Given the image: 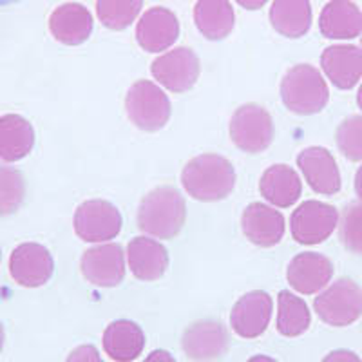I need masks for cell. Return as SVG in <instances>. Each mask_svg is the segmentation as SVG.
I'll return each instance as SVG.
<instances>
[{
    "mask_svg": "<svg viewBox=\"0 0 362 362\" xmlns=\"http://www.w3.org/2000/svg\"><path fill=\"white\" fill-rule=\"evenodd\" d=\"M187 205L174 187H156L141 199L138 209V226L147 235L173 239L185 225Z\"/></svg>",
    "mask_w": 362,
    "mask_h": 362,
    "instance_id": "obj_1",
    "label": "cell"
},
{
    "mask_svg": "<svg viewBox=\"0 0 362 362\" xmlns=\"http://www.w3.org/2000/svg\"><path fill=\"white\" fill-rule=\"evenodd\" d=\"M181 183L198 202H219L230 196L235 187V170L219 154H202L185 165Z\"/></svg>",
    "mask_w": 362,
    "mask_h": 362,
    "instance_id": "obj_2",
    "label": "cell"
},
{
    "mask_svg": "<svg viewBox=\"0 0 362 362\" xmlns=\"http://www.w3.org/2000/svg\"><path fill=\"white\" fill-rule=\"evenodd\" d=\"M281 98L286 109L296 115L310 116L326 107L329 90L319 69L299 64L286 71L281 82Z\"/></svg>",
    "mask_w": 362,
    "mask_h": 362,
    "instance_id": "obj_3",
    "label": "cell"
},
{
    "mask_svg": "<svg viewBox=\"0 0 362 362\" xmlns=\"http://www.w3.org/2000/svg\"><path fill=\"white\" fill-rule=\"evenodd\" d=\"M129 119L141 131L154 132L167 125L170 118V100L154 82L140 80L132 83L125 96Z\"/></svg>",
    "mask_w": 362,
    "mask_h": 362,
    "instance_id": "obj_4",
    "label": "cell"
},
{
    "mask_svg": "<svg viewBox=\"0 0 362 362\" xmlns=\"http://www.w3.org/2000/svg\"><path fill=\"white\" fill-rule=\"evenodd\" d=\"M313 308L326 325L350 326L362 315V288L355 281L342 277L315 297Z\"/></svg>",
    "mask_w": 362,
    "mask_h": 362,
    "instance_id": "obj_5",
    "label": "cell"
},
{
    "mask_svg": "<svg viewBox=\"0 0 362 362\" xmlns=\"http://www.w3.org/2000/svg\"><path fill=\"white\" fill-rule=\"evenodd\" d=\"M274 119L270 112L257 103H245L232 115L230 138L243 153L257 154L274 141Z\"/></svg>",
    "mask_w": 362,
    "mask_h": 362,
    "instance_id": "obj_6",
    "label": "cell"
},
{
    "mask_svg": "<svg viewBox=\"0 0 362 362\" xmlns=\"http://www.w3.org/2000/svg\"><path fill=\"white\" fill-rule=\"evenodd\" d=\"M74 232L86 243H105L122 230V214L105 199H89L74 212Z\"/></svg>",
    "mask_w": 362,
    "mask_h": 362,
    "instance_id": "obj_7",
    "label": "cell"
},
{
    "mask_svg": "<svg viewBox=\"0 0 362 362\" xmlns=\"http://www.w3.org/2000/svg\"><path fill=\"white\" fill-rule=\"evenodd\" d=\"M339 225L335 206L322 202H305L292 214V235L300 245H319L334 234Z\"/></svg>",
    "mask_w": 362,
    "mask_h": 362,
    "instance_id": "obj_8",
    "label": "cell"
},
{
    "mask_svg": "<svg viewBox=\"0 0 362 362\" xmlns=\"http://www.w3.org/2000/svg\"><path fill=\"white\" fill-rule=\"evenodd\" d=\"M153 76L173 93H187L199 78V58L189 47H176L153 62Z\"/></svg>",
    "mask_w": 362,
    "mask_h": 362,
    "instance_id": "obj_9",
    "label": "cell"
},
{
    "mask_svg": "<svg viewBox=\"0 0 362 362\" xmlns=\"http://www.w3.org/2000/svg\"><path fill=\"white\" fill-rule=\"evenodd\" d=\"M181 346L187 357L194 362H216L223 358L230 346L225 326L212 319L190 325L183 334Z\"/></svg>",
    "mask_w": 362,
    "mask_h": 362,
    "instance_id": "obj_10",
    "label": "cell"
},
{
    "mask_svg": "<svg viewBox=\"0 0 362 362\" xmlns=\"http://www.w3.org/2000/svg\"><path fill=\"white\" fill-rule=\"evenodd\" d=\"M82 274L90 284L100 288L118 286L125 277V257L122 247L105 243L83 252L80 261Z\"/></svg>",
    "mask_w": 362,
    "mask_h": 362,
    "instance_id": "obj_11",
    "label": "cell"
},
{
    "mask_svg": "<svg viewBox=\"0 0 362 362\" xmlns=\"http://www.w3.org/2000/svg\"><path fill=\"white\" fill-rule=\"evenodd\" d=\"M54 270L49 250L38 243H22L9 257V274L21 286L38 288L51 279Z\"/></svg>",
    "mask_w": 362,
    "mask_h": 362,
    "instance_id": "obj_12",
    "label": "cell"
},
{
    "mask_svg": "<svg viewBox=\"0 0 362 362\" xmlns=\"http://www.w3.org/2000/svg\"><path fill=\"white\" fill-rule=\"evenodd\" d=\"M272 299L263 290L245 293L232 308L230 326L239 337L255 339L270 325Z\"/></svg>",
    "mask_w": 362,
    "mask_h": 362,
    "instance_id": "obj_13",
    "label": "cell"
},
{
    "mask_svg": "<svg viewBox=\"0 0 362 362\" xmlns=\"http://www.w3.org/2000/svg\"><path fill=\"white\" fill-rule=\"evenodd\" d=\"M180 37V22L176 15L167 8H151L144 13L136 25V40L141 49L148 53H160L169 49Z\"/></svg>",
    "mask_w": 362,
    "mask_h": 362,
    "instance_id": "obj_14",
    "label": "cell"
},
{
    "mask_svg": "<svg viewBox=\"0 0 362 362\" xmlns=\"http://www.w3.org/2000/svg\"><path fill=\"white\" fill-rule=\"evenodd\" d=\"M286 277L296 292L312 296L325 288L334 277V264L326 255L317 252H303L290 261Z\"/></svg>",
    "mask_w": 362,
    "mask_h": 362,
    "instance_id": "obj_15",
    "label": "cell"
},
{
    "mask_svg": "<svg viewBox=\"0 0 362 362\" xmlns=\"http://www.w3.org/2000/svg\"><path fill=\"white\" fill-rule=\"evenodd\" d=\"M297 165L317 194L334 196L341 190V173L328 148L308 147L297 156Z\"/></svg>",
    "mask_w": 362,
    "mask_h": 362,
    "instance_id": "obj_16",
    "label": "cell"
},
{
    "mask_svg": "<svg viewBox=\"0 0 362 362\" xmlns=\"http://www.w3.org/2000/svg\"><path fill=\"white\" fill-rule=\"evenodd\" d=\"M241 226L252 243L257 247H276L284 235V218L279 210L264 203H252L245 209Z\"/></svg>",
    "mask_w": 362,
    "mask_h": 362,
    "instance_id": "obj_17",
    "label": "cell"
},
{
    "mask_svg": "<svg viewBox=\"0 0 362 362\" xmlns=\"http://www.w3.org/2000/svg\"><path fill=\"white\" fill-rule=\"evenodd\" d=\"M49 31L62 44L80 45L93 33V15L86 6L67 2L51 13Z\"/></svg>",
    "mask_w": 362,
    "mask_h": 362,
    "instance_id": "obj_18",
    "label": "cell"
},
{
    "mask_svg": "<svg viewBox=\"0 0 362 362\" xmlns=\"http://www.w3.org/2000/svg\"><path fill=\"white\" fill-rule=\"evenodd\" d=\"M328 80L339 89H351L362 76V51L355 45H329L321 57Z\"/></svg>",
    "mask_w": 362,
    "mask_h": 362,
    "instance_id": "obj_19",
    "label": "cell"
},
{
    "mask_svg": "<svg viewBox=\"0 0 362 362\" xmlns=\"http://www.w3.org/2000/svg\"><path fill=\"white\" fill-rule=\"evenodd\" d=\"M127 261L132 276L140 281H156L169 267V252L161 243L148 238H134L127 245Z\"/></svg>",
    "mask_w": 362,
    "mask_h": 362,
    "instance_id": "obj_20",
    "label": "cell"
},
{
    "mask_svg": "<svg viewBox=\"0 0 362 362\" xmlns=\"http://www.w3.org/2000/svg\"><path fill=\"white\" fill-rule=\"evenodd\" d=\"M319 29L332 40H350L362 33V13L351 0H332L322 8Z\"/></svg>",
    "mask_w": 362,
    "mask_h": 362,
    "instance_id": "obj_21",
    "label": "cell"
},
{
    "mask_svg": "<svg viewBox=\"0 0 362 362\" xmlns=\"http://www.w3.org/2000/svg\"><path fill=\"white\" fill-rule=\"evenodd\" d=\"M103 350L115 362H132L144 351V329L136 322L119 319L103 332Z\"/></svg>",
    "mask_w": 362,
    "mask_h": 362,
    "instance_id": "obj_22",
    "label": "cell"
},
{
    "mask_svg": "<svg viewBox=\"0 0 362 362\" xmlns=\"http://www.w3.org/2000/svg\"><path fill=\"white\" fill-rule=\"evenodd\" d=\"M259 190L263 198L272 205L279 206V209H288L300 198L303 185H300L299 174L292 167L272 165L261 176Z\"/></svg>",
    "mask_w": 362,
    "mask_h": 362,
    "instance_id": "obj_23",
    "label": "cell"
},
{
    "mask_svg": "<svg viewBox=\"0 0 362 362\" xmlns=\"http://www.w3.org/2000/svg\"><path fill=\"white\" fill-rule=\"evenodd\" d=\"M194 22L205 38L223 40L234 29V8L228 0H198L194 8Z\"/></svg>",
    "mask_w": 362,
    "mask_h": 362,
    "instance_id": "obj_24",
    "label": "cell"
},
{
    "mask_svg": "<svg viewBox=\"0 0 362 362\" xmlns=\"http://www.w3.org/2000/svg\"><path fill=\"white\" fill-rule=\"evenodd\" d=\"M35 145L33 125L18 115L0 116V160L18 161Z\"/></svg>",
    "mask_w": 362,
    "mask_h": 362,
    "instance_id": "obj_25",
    "label": "cell"
},
{
    "mask_svg": "<svg viewBox=\"0 0 362 362\" xmlns=\"http://www.w3.org/2000/svg\"><path fill=\"white\" fill-rule=\"evenodd\" d=\"M270 22L277 33L286 38H299L308 33L312 25L310 0H274Z\"/></svg>",
    "mask_w": 362,
    "mask_h": 362,
    "instance_id": "obj_26",
    "label": "cell"
},
{
    "mask_svg": "<svg viewBox=\"0 0 362 362\" xmlns=\"http://www.w3.org/2000/svg\"><path fill=\"white\" fill-rule=\"evenodd\" d=\"M279 312H277V332L284 337H297L310 328L312 315L308 305L300 297L293 296L288 290L279 293Z\"/></svg>",
    "mask_w": 362,
    "mask_h": 362,
    "instance_id": "obj_27",
    "label": "cell"
},
{
    "mask_svg": "<svg viewBox=\"0 0 362 362\" xmlns=\"http://www.w3.org/2000/svg\"><path fill=\"white\" fill-rule=\"evenodd\" d=\"M144 0H98L96 15L105 28L122 31L140 15Z\"/></svg>",
    "mask_w": 362,
    "mask_h": 362,
    "instance_id": "obj_28",
    "label": "cell"
},
{
    "mask_svg": "<svg viewBox=\"0 0 362 362\" xmlns=\"http://www.w3.org/2000/svg\"><path fill=\"white\" fill-rule=\"evenodd\" d=\"M25 181L15 167L0 165V216L15 214L24 203Z\"/></svg>",
    "mask_w": 362,
    "mask_h": 362,
    "instance_id": "obj_29",
    "label": "cell"
},
{
    "mask_svg": "<svg viewBox=\"0 0 362 362\" xmlns=\"http://www.w3.org/2000/svg\"><path fill=\"white\" fill-rule=\"evenodd\" d=\"M335 141L344 158L350 161H362V116L346 118L335 132Z\"/></svg>",
    "mask_w": 362,
    "mask_h": 362,
    "instance_id": "obj_30",
    "label": "cell"
},
{
    "mask_svg": "<svg viewBox=\"0 0 362 362\" xmlns=\"http://www.w3.org/2000/svg\"><path fill=\"white\" fill-rule=\"evenodd\" d=\"M339 235L346 250L362 255V203L346 206L339 225Z\"/></svg>",
    "mask_w": 362,
    "mask_h": 362,
    "instance_id": "obj_31",
    "label": "cell"
},
{
    "mask_svg": "<svg viewBox=\"0 0 362 362\" xmlns=\"http://www.w3.org/2000/svg\"><path fill=\"white\" fill-rule=\"evenodd\" d=\"M66 362H103V361L95 346L83 344V346H78L76 350L71 351Z\"/></svg>",
    "mask_w": 362,
    "mask_h": 362,
    "instance_id": "obj_32",
    "label": "cell"
},
{
    "mask_svg": "<svg viewBox=\"0 0 362 362\" xmlns=\"http://www.w3.org/2000/svg\"><path fill=\"white\" fill-rule=\"evenodd\" d=\"M322 362H362L357 354L350 350H335L332 354L326 355Z\"/></svg>",
    "mask_w": 362,
    "mask_h": 362,
    "instance_id": "obj_33",
    "label": "cell"
},
{
    "mask_svg": "<svg viewBox=\"0 0 362 362\" xmlns=\"http://www.w3.org/2000/svg\"><path fill=\"white\" fill-rule=\"evenodd\" d=\"M144 362H176V358L165 350H154Z\"/></svg>",
    "mask_w": 362,
    "mask_h": 362,
    "instance_id": "obj_34",
    "label": "cell"
},
{
    "mask_svg": "<svg viewBox=\"0 0 362 362\" xmlns=\"http://www.w3.org/2000/svg\"><path fill=\"white\" fill-rule=\"evenodd\" d=\"M235 2L245 9H261L267 4V0H235Z\"/></svg>",
    "mask_w": 362,
    "mask_h": 362,
    "instance_id": "obj_35",
    "label": "cell"
},
{
    "mask_svg": "<svg viewBox=\"0 0 362 362\" xmlns=\"http://www.w3.org/2000/svg\"><path fill=\"white\" fill-rule=\"evenodd\" d=\"M355 192H357L358 198L362 199V167L355 174Z\"/></svg>",
    "mask_w": 362,
    "mask_h": 362,
    "instance_id": "obj_36",
    "label": "cell"
},
{
    "mask_svg": "<svg viewBox=\"0 0 362 362\" xmlns=\"http://www.w3.org/2000/svg\"><path fill=\"white\" fill-rule=\"evenodd\" d=\"M247 362H277V361H276V358L267 357V355H254V357L248 358Z\"/></svg>",
    "mask_w": 362,
    "mask_h": 362,
    "instance_id": "obj_37",
    "label": "cell"
},
{
    "mask_svg": "<svg viewBox=\"0 0 362 362\" xmlns=\"http://www.w3.org/2000/svg\"><path fill=\"white\" fill-rule=\"evenodd\" d=\"M2 348H4V326L0 322V351H2Z\"/></svg>",
    "mask_w": 362,
    "mask_h": 362,
    "instance_id": "obj_38",
    "label": "cell"
},
{
    "mask_svg": "<svg viewBox=\"0 0 362 362\" xmlns=\"http://www.w3.org/2000/svg\"><path fill=\"white\" fill-rule=\"evenodd\" d=\"M357 103H358V107L362 109V83H361V87H358V93H357Z\"/></svg>",
    "mask_w": 362,
    "mask_h": 362,
    "instance_id": "obj_39",
    "label": "cell"
},
{
    "mask_svg": "<svg viewBox=\"0 0 362 362\" xmlns=\"http://www.w3.org/2000/svg\"><path fill=\"white\" fill-rule=\"evenodd\" d=\"M21 0H0V6H9V4H17Z\"/></svg>",
    "mask_w": 362,
    "mask_h": 362,
    "instance_id": "obj_40",
    "label": "cell"
},
{
    "mask_svg": "<svg viewBox=\"0 0 362 362\" xmlns=\"http://www.w3.org/2000/svg\"><path fill=\"white\" fill-rule=\"evenodd\" d=\"M361 45H362V38H361Z\"/></svg>",
    "mask_w": 362,
    "mask_h": 362,
    "instance_id": "obj_41",
    "label": "cell"
}]
</instances>
